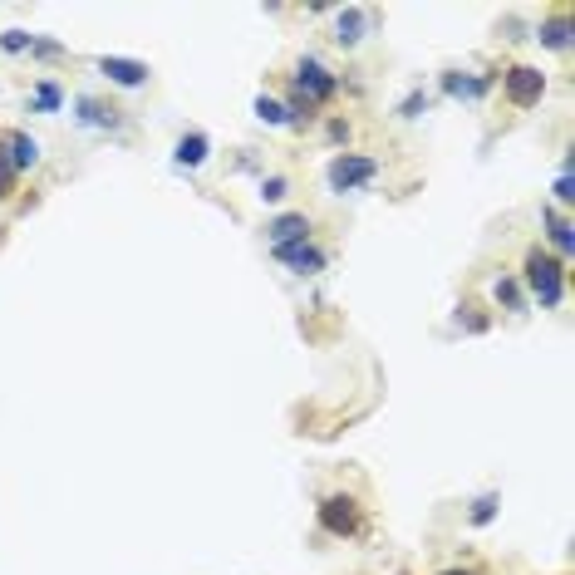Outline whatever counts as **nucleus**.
Listing matches in <instances>:
<instances>
[{
  "label": "nucleus",
  "mask_w": 575,
  "mask_h": 575,
  "mask_svg": "<svg viewBox=\"0 0 575 575\" xmlns=\"http://www.w3.org/2000/svg\"><path fill=\"white\" fill-rule=\"evenodd\" d=\"M526 286H531V295L551 310V305L566 300V266L551 261L546 251H531V256H526Z\"/></svg>",
  "instance_id": "1"
},
{
  "label": "nucleus",
  "mask_w": 575,
  "mask_h": 575,
  "mask_svg": "<svg viewBox=\"0 0 575 575\" xmlns=\"http://www.w3.org/2000/svg\"><path fill=\"white\" fill-rule=\"evenodd\" d=\"M502 89H507V99H512L517 109H531V104H541V94H546V74L531 69V64H512V69L502 74Z\"/></svg>",
  "instance_id": "2"
},
{
  "label": "nucleus",
  "mask_w": 575,
  "mask_h": 575,
  "mask_svg": "<svg viewBox=\"0 0 575 575\" xmlns=\"http://www.w3.org/2000/svg\"><path fill=\"white\" fill-rule=\"evenodd\" d=\"M374 173H379V163L374 158H359V153H340L335 163H330V187L335 192H354V187H364V182H374Z\"/></svg>",
  "instance_id": "3"
},
{
  "label": "nucleus",
  "mask_w": 575,
  "mask_h": 575,
  "mask_svg": "<svg viewBox=\"0 0 575 575\" xmlns=\"http://www.w3.org/2000/svg\"><path fill=\"white\" fill-rule=\"evenodd\" d=\"M295 89L305 94V104H325V99H335L340 79H335L325 64H315V59H300V69H295Z\"/></svg>",
  "instance_id": "4"
},
{
  "label": "nucleus",
  "mask_w": 575,
  "mask_h": 575,
  "mask_svg": "<svg viewBox=\"0 0 575 575\" xmlns=\"http://www.w3.org/2000/svg\"><path fill=\"white\" fill-rule=\"evenodd\" d=\"M320 526L330 536H354L359 531V502L354 497H325L320 502Z\"/></svg>",
  "instance_id": "5"
},
{
  "label": "nucleus",
  "mask_w": 575,
  "mask_h": 575,
  "mask_svg": "<svg viewBox=\"0 0 575 575\" xmlns=\"http://www.w3.org/2000/svg\"><path fill=\"white\" fill-rule=\"evenodd\" d=\"M276 251V261H286L290 271H300V276H315V271H325V251L320 246H310V236H300V241H286V246H271Z\"/></svg>",
  "instance_id": "6"
},
{
  "label": "nucleus",
  "mask_w": 575,
  "mask_h": 575,
  "mask_svg": "<svg viewBox=\"0 0 575 575\" xmlns=\"http://www.w3.org/2000/svg\"><path fill=\"white\" fill-rule=\"evenodd\" d=\"M99 74L118 84V89H143L148 84V64H138V59H118V55H104L99 59Z\"/></svg>",
  "instance_id": "7"
},
{
  "label": "nucleus",
  "mask_w": 575,
  "mask_h": 575,
  "mask_svg": "<svg viewBox=\"0 0 575 575\" xmlns=\"http://www.w3.org/2000/svg\"><path fill=\"white\" fill-rule=\"evenodd\" d=\"M300 236H310V217L305 212H286V217L266 222V241L271 246H286V241H300Z\"/></svg>",
  "instance_id": "8"
},
{
  "label": "nucleus",
  "mask_w": 575,
  "mask_h": 575,
  "mask_svg": "<svg viewBox=\"0 0 575 575\" xmlns=\"http://www.w3.org/2000/svg\"><path fill=\"white\" fill-rule=\"evenodd\" d=\"M0 143H5V153H10L15 173H25V168H35V163H40V143H35L30 133H0Z\"/></svg>",
  "instance_id": "9"
},
{
  "label": "nucleus",
  "mask_w": 575,
  "mask_h": 575,
  "mask_svg": "<svg viewBox=\"0 0 575 575\" xmlns=\"http://www.w3.org/2000/svg\"><path fill=\"white\" fill-rule=\"evenodd\" d=\"M207 148H212V143H207V133H182V138H177V168H202V163H207Z\"/></svg>",
  "instance_id": "10"
},
{
  "label": "nucleus",
  "mask_w": 575,
  "mask_h": 575,
  "mask_svg": "<svg viewBox=\"0 0 575 575\" xmlns=\"http://www.w3.org/2000/svg\"><path fill=\"white\" fill-rule=\"evenodd\" d=\"M364 25H369V15L349 5V10H340V20H335V40H340L345 50H354V45L364 40Z\"/></svg>",
  "instance_id": "11"
},
{
  "label": "nucleus",
  "mask_w": 575,
  "mask_h": 575,
  "mask_svg": "<svg viewBox=\"0 0 575 575\" xmlns=\"http://www.w3.org/2000/svg\"><path fill=\"white\" fill-rule=\"evenodd\" d=\"M571 35H575L571 15H551V20L541 25V35H536V40H541L546 50H571Z\"/></svg>",
  "instance_id": "12"
},
{
  "label": "nucleus",
  "mask_w": 575,
  "mask_h": 575,
  "mask_svg": "<svg viewBox=\"0 0 575 575\" xmlns=\"http://www.w3.org/2000/svg\"><path fill=\"white\" fill-rule=\"evenodd\" d=\"M74 109H79L84 123H94V128H118V114H114V109H104L99 99H79Z\"/></svg>",
  "instance_id": "13"
},
{
  "label": "nucleus",
  "mask_w": 575,
  "mask_h": 575,
  "mask_svg": "<svg viewBox=\"0 0 575 575\" xmlns=\"http://www.w3.org/2000/svg\"><path fill=\"white\" fill-rule=\"evenodd\" d=\"M443 89H448L453 99H477V94H487V79H462V74H448V79H443Z\"/></svg>",
  "instance_id": "14"
},
{
  "label": "nucleus",
  "mask_w": 575,
  "mask_h": 575,
  "mask_svg": "<svg viewBox=\"0 0 575 575\" xmlns=\"http://www.w3.org/2000/svg\"><path fill=\"white\" fill-rule=\"evenodd\" d=\"M546 231H551V241H556V251H561V256H571V222H566V217H561V212H546Z\"/></svg>",
  "instance_id": "15"
},
{
  "label": "nucleus",
  "mask_w": 575,
  "mask_h": 575,
  "mask_svg": "<svg viewBox=\"0 0 575 575\" xmlns=\"http://www.w3.org/2000/svg\"><path fill=\"white\" fill-rule=\"evenodd\" d=\"M256 118H261V123H290L286 104H276V99H266V94L256 99Z\"/></svg>",
  "instance_id": "16"
},
{
  "label": "nucleus",
  "mask_w": 575,
  "mask_h": 575,
  "mask_svg": "<svg viewBox=\"0 0 575 575\" xmlns=\"http://www.w3.org/2000/svg\"><path fill=\"white\" fill-rule=\"evenodd\" d=\"M59 104H64L59 84H40V89H35V109H40V114H55Z\"/></svg>",
  "instance_id": "17"
},
{
  "label": "nucleus",
  "mask_w": 575,
  "mask_h": 575,
  "mask_svg": "<svg viewBox=\"0 0 575 575\" xmlns=\"http://www.w3.org/2000/svg\"><path fill=\"white\" fill-rule=\"evenodd\" d=\"M492 517H497V492H487V497L472 502V526H487Z\"/></svg>",
  "instance_id": "18"
},
{
  "label": "nucleus",
  "mask_w": 575,
  "mask_h": 575,
  "mask_svg": "<svg viewBox=\"0 0 575 575\" xmlns=\"http://www.w3.org/2000/svg\"><path fill=\"white\" fill-rule=\"evenodd\" d=\"M15 163H10V153H5V143H0V202H5V197H10V192H15Z\"/></svg>",
  "instance_id": "19"
},
{
  "label": "nucleus",
  "mask_w": 575,
  "mask_h": 575,
  "mask_svg": "<svg viewBox=\"0 0 575 575\" xmlns=\"http://www.w3.org/2000/svg\"><path fill=\"white\" fill-rule=\"evenodd\" d=\"M30 40H35V35H25V30H5V35H0V50L25 55V50H30Z\"/></svg>",
  "instance_id": "20"
},
{
  "label": "nucleus",
  "mask_w": 575,
  "mask_h": 575,
  "mask_svg": "<svg viewBox=\"0 0 575 575\" xmlns=\"http://www.w3.org/2000/svg\"><path fill=\"white\" fill-rule=\"evenodd\" d=\"M497 300H502V305H512V310H521V286H517V281H497Z\"/></svg>",
  "instance_id": "21"
},
{
  "label": "nucleus",
  "mask_w": 575,
  "mask_h": 575,
  "mask_svg": "<svg viewBox=\"0 0 575 575\" xmlns=\"http://www.w3.org/2000/svg\"><path fill=\"white\" fill-rule=\"evenodd\" d=\"M261 197H266V202H281V197H286V177H266V182H261Z\"/></svg>",
  "instance_id": "22"
},
{
  "label": "nucleus",
  "mask_w": 575,
  "mask_h": 575,
  "mask_svg": "<svg viewBox=\"0 0 575 575\" xmlns=\"http://www.w3.org/2000/svg\"><path fill=\"white\" fill-rule=\"evenodd\" d=\"M423 109H428V94H408V99H403V109H399V114H403V118H418V114H423Z\"/></svg>",
  "instance_id": "23"
},
{
  "label": "nucleus",
  "mask_w": 575,
  "mask_h": 575,
  "mask_svg": "<svg viewBox=\"0 0 575 575\" xmlns=\"http://www.w3.org/2000/svg\"><path fill=\"white\" fill-rule=\"evenodd\" d=\"M575 192H571V163L561 168V177H556V202H571Z\"/></svg>",
  "instance_id": "24"
},
{
  "label": "nucleus",
  "mask_w": 575,
  "mask_h": 575,
  "mask_svg": "<svg viewBox=\"0 0 575 575\" xmlns=\"http://www.w3.org/2000/svg\"><path fill=\"white\" fill-rule=\"evenodd\" d=\"M443 575H477V571H443Z\"/></svg>",
  "instance_id": "25"
}]
</instances>
